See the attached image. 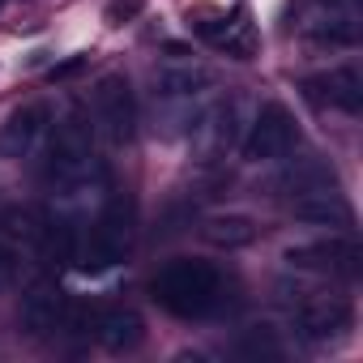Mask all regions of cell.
Here are the masks:
<instances>
[{
  "label": "cell",
  "mask_w": 363,
  "mask_h": 363,
  "mask_svg": "<svg viewBox=\"0 0 363 363\" xmlns=\"http://www.w3.org/2000/svg\"><path fill=\"white\" fill-rule=\"evenodd\" d=\"M223 274L210 265V261H193V257H179V261H167L154 282H150V295L154 303H162L167 312L175 316H210L223 308Z\"/></svg>",
  "instance_id": "1"
},
{
  "label": "cell",
  "mask_w": 363,
  "mask_h": 363,
  "mask_svg": "<svg viewBox=\"0 0 363 363\" xmlns=\"http://www.w3.org/2000/svg\"><path fill=\"white\" fill-rule=\"evenodd\" d=\"M94 167V145H90V124L69 111L56 128H52V145H48V162H43V179L60 193H73L90 179Z\"/></svg>",
  "instance_id": "2"
},
{
  "label": "cell",
  "mask_w": 363,
  "mask_h": 363,
  "mask_svg": "<svg viewBox=\"0 0 363 363\" xmlns=\"http://www.w3.org/2000/svg\"><path fill=\"white\" fill-rule=\"evenodd\" d=\"M133 248V206L124 197H111L103 214L90 223V235L77 244V261L86 274H103L116 261H124Z\"/></svg>",
  "instance_id": "3"
},
{
  "label": "cell",
  "mask_w": 363,
  "mask_h": 363,
  "mask_svg": "<svg viewBox=\"0 0 363 363\" xmlns=\"http://www.w3.org/2000/svg\"><path fill=\"white\" fill-rule=\"evenodd\" d=\"M94 120L111 145H128L137 137V94L124 73H107L94 86Z\"/></svg>",
  "instance_id": "4"
},
{
  "label": "cell",
  "mask_w": 363,
  "mask_h": 363,
  "mask_svg": "<svg viewBox=\"0 0 363 363\" xmlns=\"http://www.w3.org/2000/svg\"><path fill=\"white\" fill-rule=\"evenodd\" d=\"M295 141H299L295 116H291L282 103H265V107L257 111L248 137H244V158H248V162H274V158L291 154Z\"/></svg>",
  "instance_id": "5"
},
{
  "label": "cell",
  "mask_w": 363,
  "mask_h": 363,
  "mask_svg": "<svg viewBox=\"0 0 363 363\" xmlns=\"http://www.w3.org/2000/svg\"><path fill=\"white\" fill-rule=\"evenodd\" d=\"M286 261L295 269H320V274H337V278H359V269H363V252L354 240L299 244V248H286Z\"/></svg>",
  "instance_id": "6"
},
{
  "label": "cell",
  "mask_w": 363,
  "mask_h": 363,
  "mask_svg": "<svg viewBox=\"0 0 363 363\" xmlns=\"http://www.w3.org/2000/svg\"><path fill=\"white\" fill-rule=\"evenodd\" d=\"M303 94L312 103H325V107H337L346 116H359L363 111V77L354 65H342V69H329V73H316L303 82Z\"/></svg>",
  "instance_id": "7"
},
{
  "label": "cell",
  "mask_w": 363,
  "mask_h": 363,
  "mask_svg": "<svg viewBox=\"0 0 363 363\" xmlns=\"http://www.w3.org/2000/svg\"><path fill=\"white\" fill-rule=\"evenodd\" d=\"M52 128V107L48 103H26L0 124V158H22L39 145V137Z\"/></svg>",
  "instance_id": "8"
},
{
  "label": "cell",
  "mask_w": 363,
  "mask_h": 363,
  "mask_svg": "<svg viewBox=\"0 0 363 363\" xmlns=\"http://www.w3.org/2000/svg\"><path fill=\"white\" fill-rule=\"evenodd\" d=\"M65 316H69V299L56 286L39 282L22 295V329L30 337H52L56 329H65Z\"/></svg>",
  "instance_id": "9"
},
{
  "label": "cell",
  "mask_w": 363,
  "mask_h": 363,
  "mask_svg": "<svg viewBox=\"0 0 363 363\" xmlns=\"http://www.w3.org/2000/svg\"><path fill=\"white\" fill-rule=\"evenodd\" d=\"M295 329L303 342H337L350 333V308L342 299H316V303H303L299 316H295Z\"/></svg>",
  "instance_id": "10"
},
{
  "label": "cell",
  "mask_w": 363,
  "mask_h": 363,
  "mask_svg": "<svg viewBox=\"0 0 363 363\" xmlns=\"http://www.w3.org/2000/svg\"><path fill=\"white\" fill-rule=\"evenodd\" d=\"M197 35L210 39L214 48H223V52L235 56V60H248V56L257 52V30H252V22H248L244 9L218 13L214 22H197Z\"/></svg>",
  "instance_id": "11"
},
{
  "label": "cell",
  "mask_w": 363,
  "mask_h": 363,
  "mask_svg": "<svg viewBox=\"0 0 363 363\" xmlns=\"http://www.w3.org/2000/svg\"><path fill=\"white\" fill-rule=\"evenodd\" d=\"M94 337L103 342V350L111 354H128L145 342V320L133 308H107L94 316Z\"/></svg>",
  "instance_id": "12"
},
{
  "label": "cell",
  "mask_w": 363,
  "mask_h": 363,
  "mask_svg": "<svg viewBox=\"0 0 363 363\" xmlns=\"http://www.w3.org/2000/svg\"><path fill=\"white\" fill-rule=\"evenodd\" d=\"M295 218H303V223H337V227H350V206H346V197L342 193H333L329 184H316V189H299V197H295Z\"/></svg>",
  "instance_id": "13"
},
{
  "label": "cell",
  "mask_w": 363,
  "mask_h": 363,
  "mask_svg": "<svg viewBox=\"0 0 363 363\" xmlns=\"http://www.w3.org/2000/svg\"><path fill=\"white\" fill-rule=\"evenodd\" d=\"M201 240L214 244V248H248L257 240V223L248 214H214L201 223Z\"/></svg>",
  "instance_id": "14"
},
{
  "label": "cell",
  "mask_w": 363,
  "mask_h": 363,
  "mask_svg": "<svg viewBox=\"0 0 363 363\" xmlns=\"http://www.w3.org/2000/svg\"><path fill=\"white\" fill-rule=\"evenodd\" d=\"M312 39H320V43H337V48H350V43L359 39V26H354L350 13H333V18H320V22L312 26Z\"/></svg>",
  "instance_id": "15"
},
{
  "label": "cell",
  "mask_w": 363,
  "mask_h": 363,
  "mask_svg": "<svg viewBox=\"0 0 363 363\" xmlns=\"http://www.w3.org/2000/svg\"><path fill=\"white\" fill-rule=\"evenodd\" d=\"M158 86H162V94H197L201 86H210V73L206 69H179V73H162Z\"/></svg>",
  "instance_id": "16"
},
{
  "label": "cell",
  "mask_w": 363,
  "mask_h": 363,
  "mask_svg": "<svg viewBox=\"0 0 363 363\" xmlns=\"http://www.w3.org/2000/svg\"><path fill=\"white\" fill-rule=\"evenodd\" d=\"M141 9H145V0H107L103 22H107V26H124V22H133Z\"/></svg>",
  "instance_id": "17"
},
{
  "label": "cell",
  "mask_w": 363,
  "mask_h": 363,
  "mask_svg": "<svg viewBox=\"0 0 363 363\" xmlns=\"http://www.w3.org/2000/svg\"><path fill=\"white\" fill-rule=\"evenodd\" d=\"M18 282V252L9 244H0V291H9Z\"/></svg>",
  "instance_id": "18"
},
{
  "label": "cell",
  "mask_w": 363,
  "mask_h": 363,
  "mask_svg": "<svg viewBox=\"0 0 363 363\" xmlns=\"http://www.w3.org/2000/svg\"><path fill=\"white\" fill-rule=\"evenodd\" d=\"M77 69H86V56H73V60H65V65H56V69H52V82H65V77H73Z\"/></svg>",
  "instance_id": "19"
},
{
  "label": "cell",
  "mask_w": 363,
  "mask_h": 363,
  "mask_svg": "<svg viewBox=\"0 0 363 363\" xmlns=\"http://www.w3.org/2000/svg\"><path fill=\"white\" fill-rule=\"evenodd\" d=\"M0 5H5V0H0Z\"/></svg>",
  "instance_id": "20"
}]
</instances>
